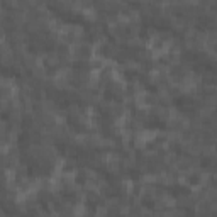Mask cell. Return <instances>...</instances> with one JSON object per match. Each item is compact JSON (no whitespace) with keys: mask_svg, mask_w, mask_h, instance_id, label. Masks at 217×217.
<instances>
[{"mask_svg":"<svg viewBox=\"0 0 217 217\" xmlns=\"http://www.w3.org/2000/svg\"><path fill=\"white\" fill-rule=\"evenodd\" d=\"M188 183L190 185H198L200 183V177L198 175H192V178H188Z\"/></svg>","mask_w":217,"mask_h":217,"instance_id":"cell-1","label":"cell"}]
</instances>
